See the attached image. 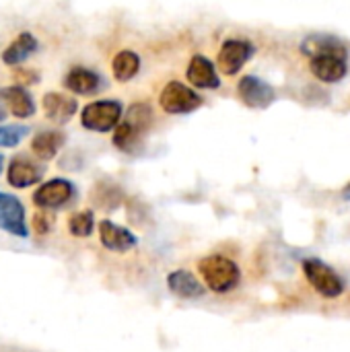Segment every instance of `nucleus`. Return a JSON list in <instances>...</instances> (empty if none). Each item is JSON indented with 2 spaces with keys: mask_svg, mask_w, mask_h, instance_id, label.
Returning a JSON list of instances; mask_svg holds the SVG:
<instances>
[{
  "mask_svg": "<svg viewBox=\"0 0 350 352\" xmlns=\"http://www.w3.org/2000/svg\"><path fill=\"white\" fill-rule=\"evenodd\" d=\"M237 91H239V97L243 99V103L250 107H256V109H264L276 99L274 89L258 76H243L239 80Z\"/></svg>",
  "mask_w": 350,
  "mask_h": 352,
  "instance_id": "9d476101",
  "label": "nucleus"
},
{
  "mask_svg": "<svg viewBox=\"0 0 350 352\" xmlns=\"http://www.w3.org/2000/svg\"><path fill=\"white\" fill-rule=\"evenodd\" d=\"M344 198H347V200H350V186L347 188V190H344Z\"/></svg>",
  "mask_w": 350,
  "mask_h": 352,
  "instance_id": "393cba45",
  "label": "nucleus"
},
{
  "mask_svg": "<svg viewBox=\"0 0 350 352\" xmlns=\"http://www.w3.org/2000/svg\"><path fill=\"white\" fill-rule=\"evenodd\" d=\"M198 272L204 280V287L212 293H219V295L231 293L241 280L239 266L231 258L221 256V254H212V256L202 258L198 262Z\"/></svg>",
  "mask_w": 350,
  "mask_h": 352,
  "instance_id": "f03ea898",
  "label": "nucleus"
},
{
  "mask_svg": "<svg viewBox=\"0 0 350 352\" xmlns=\"http://www.w3.org/2000/svg\"><path fill=\"white\" fill-rule=\"evenodd\" d=\"M6 118V107H4V95H2V91H0V122Z\"/></svg>",
  "mask_w": 350,
  "mask_h": 352,
  "instance_id": "b1692460",
  "label": "nucleus"
},
{
  "mask_svg": "<svg viewBox=\"0 0 350 352\" xmlns=\"http://www.w3.org/2000/svg\"><path fill=\"white\" fill-rule=\"evenodd\" d=\"M33 227H35V231L37 233H47L50 231V227H52V223H50V217L45 214V212H37L35 217H33Z\"/></svg>",
  "mask_w": 350,
  "mask_h": 352,
  "instance_id": "5701e85b",
  "label": "nucleus"
},
{
  "mask_svg": "<svg viewBox=\"0 0 350 352\" xmlns=\"http://www.w3.org/2000/svg\"><path fill=\"white\" fill-rule=\"evenodd\" d=\"M159 101H161V107L167 113H190L196 107H200V103H202L198 93H194L190 87H186V85H182L177 80H171L161 91Z\"/></svg>",
  "mask_w": 350,
  "mask_h": 352,
  "instance_id": "423d86ee",
  "label": "nucleus"
},
{
  "mask_svg": "<svg viewBox=\"0 0 350 352\" xmlns=\"http://www.w3.org/2000/svg\"><path fill=\"white\" fill-rule=\"evenodd\" d=\"M0 229L21 239L29 235V229L25 223V208L21 200L4 192H0Z\"/></svg>",
  "mask_w": 350,
  "mask_h": 352,
  "instance_id": "6e6552de",
  "label": "nucleus"
},
{
  "mask_svg": "<svg viewBox=\"0 0 350 352\" xmlns=\"http://www.w3.org/2000/svg\"><path fill=\"white\" fill-rule=\"evenodd\" d=\"M2 165H4V159H2V155H0V173H2Z\"/></svg>",
  "mask_w": 350,
  "mask_h": 352,
  "instance_id": "a878e982",
  "label": "nucleus"
},
{
  "mask_svg": "<svg viewBox=\"0 0 350 352\" xmlns=\"http://www.w3.org/2000/svg\"><path fill=\"white\" fill-rule=\"evenodd\" d=\"M303 274L316 289V293L326 299H336L344 293V283L340 280V276L318 258H307L303 262Z\"/></svg>",
  "mask_w": 350,
  "mask_h": 352,
  "instance_id": "20e7f679",
  "label": "nucleus"
},
{
  "mask_svg": "<svg viewBox=\"0 0 350 352\" xmlns=\"http://www.w3.org/2000/svg\"><path fill=\"white\" fill-rule=\"evenodd\" d=\"M2 95H4V103L12 111V116L25 120V118H31L35 113V103H33V99H31L27 89H23V87H8V89L2 91Z\"/></svg>",
  "mask_w": 350,
  "mask_h": 352,
  "instance_id": "f3484780",
  "label": "nucleus"
},
{
  "mask_svg": "<svg viewBox=\"0 0 350 352\" xmlns=\"http://www.w3.org/2000/svg\"><path fill=\"white\" fill-rule=\"evenodd\" d=\"M309 54V68L322 82H338L347 76V50L334 37H309L303 43Z\"/></svg>",
  "mask_w": 350,
  "mask_h": 352,
  "instance_id": "f257e3e1",
  "label": "nucleus"
},
{
  "mask_svg": "<svg viewBox=\"0 0 350 352\" xmlns=\"http://www.w3.org/2000/svg\"><path fill=\"white\" fill-rule=\"evenodd\" d=\"M43 109H45V116L52 122L66 124V122H70V118L76 111V101L70 99V97H64L60 93H47L43 97Z\"/></svg>",
  "mask_w": 350,
  "mask_h": 352,
  "instance_id": "dca6fc26",
  "label": "nucleus"
},
{
  "mask_svg": "<svg viewBox=\"0 0 350 352\" xmlns=\"http://www.w3.org/2000/svg\"><path fill=\"white\" fill-rule=\"evenodd\" d=\"M151 124H153V109L146 103L132 105L126 113V120L118 126L113 134V144L124 153H134L140 146L142 136L146 134Z\"/></svg>",
  "mask_w": 350,
  "mask_h": 352,
  "instance_id": "7ed1b4c3",
  "label": "nucleus"
},
{
  "mask_svg": "<svg viewBox=\"0 0 350 352\" xmlns=\"http://www.w3.org/2000/svg\"><path fill=\"white\" fill-rule=\"evenodd\" d=\"M72 196H74V186L68 179L58 177V179H50L41 184L33 194V202L35 206L43 210H54V208H62L64 204H68Z\"/></svg>",
  "mask_w": 350,
  "mask_h": 352,
  "instance_id": "0eeeda50",
  "label": "nucleus"
},
{
  "mask_svg": "<svg viewBox=\"0 0 350 352\" xmlns=\"http://www.w3.org/2000/svg\"><path fill=\"white\" fill-rule=\"evenodd\" d=\"M64 144V134L62 132H54V130H43L39 134H35V138L31 140V148L35 153V157H39L41 161H50L58 155V151Z\"/></svg>",
  "mask_w": 350,
  "mask_h": 352,
  "instance_id": "a211bd4d",
  "label": "nucleus"
},
{
  "mask_svg": "<svg viewBox=\"0 0 350 352\" xmlns=\"http://www.w3.org/2000/svg\"><path fill=\"white\" fill-rule=\"evenodd\" d=\"M101 82H103V78L97 72H93L89 68H80V66L78 68H72L66 74V78H64L66 89H70L72 93H78V95H91V93H95L101 87Z\"/></svg>",
  "mask_w": 350,
  "mask_h": 352,
  "instance_id": "2eb2a0df",
  "label": "nucleus"
},
{
  "mask_svg": "<svg viewBox=\"0 0 350 352\" xmlns=\"http://www.w3.org/2000/svg\"><path fill=\"white\" fill-rule=\"evenodd\" d=\"M95 227V217L91 210H80L74 212L68 221V229L74 237H89Z\"/></svg>",
  "mask_w": 350,
  "mask_h": 352,
  "instance_id": "412c9836",
  "label": "nucleus"
},
{
  "mask_svg": "<svg viewBox=\"0 0 350 352\" xmlns=\"http://www.w3.org/2000/svg\"><path fill=\"white\" fill-rule=\"evenodd\" d=\"M167 287L179 299H198L204 295V285L190 270H173L167 276Z\"/></svg>",
  "mask_w": 350,
  "mask_h": 352,
  "instance_id": "ddd939ff",
  "label": "nucleus"
},
{
  "mask_svg": "<svg viewBox=\"0 0 350 352\" xmlns=\"http://www.w3.org/2000/svg\"><path fill=\"white\" fill-rule=\"evenodd\" d=\"M122 118V103L120 101H95L89 103L83 109V126L87 130H95V132H107L113 126H118Z\"/></svg>",
  "mask_w": 350,
  "mask_h": 352,
  "instance_id": "39448f33",
  "label": "nucleus"
},
{
  "mask_svg": "<svg viewBox=\"0 0 350 352\" xmlns=\"http://www.w3.org/2000/svg\"><path fill=\"white\" fill-rule=\"evenodd\" d=\"M99 239H101V245L105 250L116 252V254H126L132 248H136V243H138L134 233H130L128 229H124L111 221L99 223Z\"/></svg>",
  "mask_w": 350,
  "mask_h": 352,
  "instance_id": "f8f14e48",
  "label": "nucleus"
},
{
  "mask_svg": "<svg viewBox=\"0 0 350 352\" xmlns=\"http://www.w3.org/2000/svg\"><path fill=\"white\" fill-rule=\"evenodd\" d=\"M27 132V126H0V146H17Z\"/></svg>",
  "mask_w": 350,
  "mask_h": 352,
  "instance_id": "4be33fe9",
  "label": "nucleus"
},
{
  "mask_svg": "<svg viewBox=\"0 0 350 352\" xmlns=\"http://www.w3.org/2000/svg\"><path fill=\"white\" fill-rule=\"evenodd\" d=\"M188 80L200 89H217L221 78L215 70V64L204 56H194L188 66Z\"/></svg>",
  "mask_w": 350,
  "mask_h": 352,
  "instance_id": "4468645a",
  "label": "nucleus"
},
{
  "mask_svg": "<svg viewBox=\"0 0 350 352\" xmlns=\"http://www.w3.org/2000/svg\"><path fill=\"white\" fill-rule=\"evenodd\" d=\"M254 56V45L245 39H227L219 52V68L233 76Z\"/></svg>",
  "mask_w": 350,
  "mask_h": 352,
  "instance_id": "1a4fd4ad",
  "label": "nucleus"
},
{
  "mask_svg": "<svg viewBox=\"0 0 350 352\" xmlns=\"http://www.w3.org/2000/svg\"><path fill=\"white\" fill-rule=\"evenodd\" d=\"M35 50H37V39H35L31 33L25 31V33H21V35L4 50L2 60H4L6 64L14 66V64H21L23 60H27Z\"/></svg>",
  "mask_w": 350,
  "mask_h": 352,
  "instance_id": "6ab92c4d",
  "label": "nucleus"
},
{
  "mask_svg": "<svg viewBox=\"0 0 350 352\" xmlns=\"http://www.w3.org/2000/svg\"><path fill=\"white\" fill-rule=\"evenodd\" d=\"M140 68V58L134 54V52H120L116 58H113V76L118 80H130Z\"/></svg>",
  "mask_w": 350,
  "mask_h": 352,
  "instance_id": "aec40b11",
  "label": "nucleus"
},
{
  "mask_svg": "<svg viewBox=\"0 0 350 352\" xmlns=\"http://www.w3.org/2000/svg\"><path fill=\"white\" fill-rule=\"evenodd\" d=\"M6 177H8V184L12 188L23 190V188H29V186L37 184L43 177V167L37 165L35 161H31L29 157L19 155V157H14L10 161Z\"/></svg>",
  "mask_w": 350,
  "mask_h": 352,
  "instance_id": "9b49d317",
  "label": "nucleus"
}]
</instances>
